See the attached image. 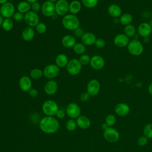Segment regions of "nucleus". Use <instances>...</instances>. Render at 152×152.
<instances>
[{
  "label": "nucleus",
  "instance_id": "1",
  "mask_svg": "<svg viewBox=\"0 0 152 152\" xmlns=\"http://www.w3.org/2000/svg\"><path fill=\"white\" fill-rule=\"evenodd\" d=\"M59 123L53 116H46L41 119L39 122V128L44 133L51 134L55 133L59 129Z\"/></svg>",
  "mask_w": 152,
  "mask_h": 152
},
{
  "label": "nucleus",
  "instance_id": "2",
  "mask_svg": "<svg viewBox=\"0 0 152 152\" xmlns=\"http://www.w3.org/2000/svg\"><path fill=\"white\" fill-rule=\"evenodd\" d=\"M62 24L63 27L70 31H74L80 27V21L76 15L72 14H67L62 17Z\"/></svg>",
  "mask_w": 152,
  "mask_h": 152
},
{
  "label": "nucleus",
  "instance_id": "3",
  "mask_svg": "<svg viewBox=\"0 0 152 152\" xmlns=\"http://www.w3.org/2000/svg\"><path fill=\"white\" fill-rule=\"evenodd\" d=\"M128 52L132 56H137L141 55L144 51V46L138 39H133L131 40L127 46Z\"/></svg>",
  "mask_w": 152,
  "mask_h": 152
},
{
  "label": "nucleus",
  "instance_id": "4",
  "mask_svg": "<svg viewBox=\"0 0 152 152\" xmlns=\"http://www.w3.org/2000/svg\"><path fill=\"white\" fill-rule=\"evenodd\" d=\"M42 111L46 116H53L56 115L59 109V107L56 102L53 100H47L45 101L42 106Z\"/></svg>",
  "mask_w": 152,
  "mask_h": 152
},
{
  "label": "nucleus",
  "instance_id": "5",
  "mask_svg": "<svg viewBox=\"0 0 152 152\" xmlns=\"http://www.w3.org/2000/svg\"><path fill=\"white\" fill-rule=\"evenodd\" d=\"M83 65L79 61L78 59L72 58L69 60L66 66V69L68 74L71 75H77L81 71Z\"/></svg>",
  "mask_w": 152,
  "mask_h": 152
},
{
  "label": "nucleus",
  "instance_id": "6",
  "mask_svg": "<svg viewBox=\"0 0 152 152\" xmlns=\"http://www.w3.org/2000/svg\"><path fill=\"white\" fill-rule=\"evenodd\" d=\"M43 72L46 78L52 80L59 74L60 68L56 64H49L44 68Z\"/></svg>",
  "mask_w": 152,
  "mask_h": 152
},
{
  "label": "nucleus",
  "instance_id": "7",
  "mask_svg": "<svg viewBox=\"0 0 152 152\" xmlns=\"http://www.w3.org/2000/svg\"><path fill=\"white\" fill-rule=\"evenodd\" d=\"M103 137L106 141L109 142H115L119 139L120 135L118 130L112 128L108 127L104 130Z\"/></svg>",
  "mask_w": 152,
  "mask_h": 152
},
{
  "label": "nucleus",
  "instance_id": "8",
  "mask_svg": "<svg viewBox=\"0 0 152 152\" xmlns=\"http://www.w3.org/2000/svg\"><path fill=\"white\" fill-rule=\"evenodd\" d=\"M15 12V7L10 2H7L0 7V14L4 18H11Z\"/></svg>",
  "mask_w": 152,
  "mask_h": 152
},
{
  "label": "nucleus",
  "instance_id": "9",
  "mask_svg": "<svg viewBox=\"0 0 152 152\" xmlns=\"http://www.w3.org/2000/svg\"><path fill=\"white\" fill-rule=\"evenodd\" d=\"M24 21L28 26L33 27L40 22V18L37 12L31 10L24 14Z\"/></svg>",
  "mask_w": 152,
  "mask_h": 152
},
{
  "label": "nucleus",
  "instance_id": "10",
  "mask_svg": "<svg viewBox=\"0 0 152 152\" xmlns=\"http://www.w3.org/2000/svg\"><path fill=\"white\" fill-rule=\"evenodd\" d=\"M55 13L59 16H64L69 12V2L67 0H58L55 4Z\"/></svg>",
  "mask_w": 152,
  "mask_h": 152
},
{
  "label": "nucleus",
  "instance_id": "11",
  "mask_svg": "<svg viewBox=\"0 0 152 152\" xmlns=\"http://www.w3.org/2000/svg\"><path fill=\"white\" fill-rule=\"evenodd\" d=\"M81 109L78 104L75 103L68 104L66 107V114L71 119H77L80 116Z\"/></svg>",
  "mask_w": 152,
  "mask_h": 152
},
{
  "label": "nucleus",
  "instance_id": "12",
  "mask_svg": "<svg viewBox=\"0 0 152 152\" xmlns=\"http://www.w3.org/2000/svg\"><path fill=\"white\" fill-rule=\"evenodd\" d=\"M41 11L45 17H52L56 14L55 3L48 1H45L42 5Z\"/></svg>",
  "mask_w": 152,
  "mask_h": 152
},
{
  "label": "nucleus",
  "instance_id": "13",
  "mask_svg": "<svg viewBox=\"0 0 152 152\" xmlns=\"http://www.w3.org/2000/svg\"><path fill=\"white\" fill-rule=\"evenodd\" d=\"M100 90V82L96 79L90 80L87 85V91L91 96L97 95Z\"/></svg>",
  "mask_w": 152,
  "mask_h": 152
},
{
  "label": "nucleus",
  "instance_id": "14",
  "mask_svg": "<svg viewBox=\"0 0 152 152\" xmlns=\"http://www.w3.org/2000/svg\"><path fill=\"white\" fill-rule=\"evenodd\" d=\"M89 64L93 69L95 70H100L104 67L105 61L102 56L95 55L91 58Z\"/></svg>",
  "mask_w": 152,
  "mask_h": 152
},
{
  "label": "nucleus",
  "instance_id": "15",
  "mask_svg": "<svg viewBox=\"0 0 152 152\" xmlns=\"http://www.w3.org/2000/svg\"><path fill=\"white\" fill-rule=\"evenodd\" d=\"M129 41V38L124 33L118 34L113 39L114 45L118 48L127 47Z\"/></svg>",
  "mask_w": 152,
  "mask_h": 152
},
{
  "label": "nucleus",
  "instance_id": "16",
  "mask_svg": "<svg viewBox=\"0 0 152 152\" xmlns=\"http://www.w3.org/2000/svg\"><path fill=\"white\" fill-rule=\"evenodd\" d=\"M138 34L142 37H149L152 32V28L149 23L147 22H142L140 24L137 29Z\"/></svg>",
  "mask_w": 152,
  "mask_h": 152
},
{
  "label": "nucleus",
  "instance_id": "17",
  "mask_svg": "<svg viewBox=\"0 0 152 152\" xmlns=\"http://www.w3.org/2000/svg\"><path fill=\"white\" fill-rule=\"evenodd\" d=\"M18 85L22 91L28 92L32 88V81L31 78L27 75L21 77L18 81Z\"/></svg>",
  "mask_w": 152,
  "mask_h": 152
},
{
  "label": "nucleus",
  "instance_id": "18",
  "mask_svg": "<svg viewBox=\"0 0 152 152\" xmlns=\"http://www.w3.org/2000/svg\"><path fill=\"white\" fill-rule=\"evenodd\" d=\"M58 89V84L53 80H49L44 86V91L48 95L55 94Z\"/></svg>",
  "mask_w": 152,
  "mask_h": 152
},
{
  "label": "nucleus",
  "instance_id": "19",
  "mask_svg": "<svg viewBox=\"0 0 152 152\" xmlns=\"http://www.w3.org/2000/svg\"><path fill=\"white\" fill-rule=\"evenodd\" d=\"M115 112L119 116H125L129 114L130 112L129 106L125 103H118L114 109Z\"/></svg>",
  "mask_w": 152,
  "mask_h": 152
},
{
  "label": "nucleus",
  "instance_id": "20",
  "mask_svg": "<svg viewBox=\"0 0 152 152\" xmlns=\"http://www.w3.org/2000/svg\"><path fill=\"white\" fill-rule=\"evenodd\" d=\"M107 12L112 18H118L122 15V9L118 5L112 4L107 8Z\"/></svg>",
  "mask_w": 152,
  "mask_h": 152
},
{
  "label": "nucleus",
  "instance_id": "21",
  "mask_svg": "<svg viewBox=\"0 0 152 152\" xmlns=\"http://www.w3.org/2000/svg\"><path fill=\"white\" fill-rule=\"evenodd\" d=\"M96 37L94 34L91 32H86L81 37V42L86 46H91L94 45L96 40Z\"/></svg>",
  "mask_w": 152,
  "mask_h": 152
},
{
  "label": "nucleus",
  "instance_id": "22",
  "mask_svg": "<svg viewBox=\"0 0 152 152\" xmlns=\"http://www.w3.org/2000/svg\"><path fill=\"white\" fill-rule=\"evenodd\" d=\"M75 37L71 34H66L62 37L61 39L62 45L66 48H71L76 43Z\"/></svg>",
  "mask_w": 152,
  "mask_h": 152
},
{
  "label": "nucleus",
  "instance_id": "23",
  "mask_svg": "<svg viewBox=\"0 0 152 152\" xmlns=\"http://www.w3.org/2000/svg\"><path fill=\"white\" fill-rule=\"evenodd\" d=\"M77 126L82 129H88L91 125L90 119L84 115H80L76 119Z\"/></svg>",
  "mask_w": 152,
  "mask_h": 152
},
{
  "label": "nucleus",
  "instance_id": "24",
  "mask_svg": "<svg viewBox=\"0 0 152 152\" xmlns=\"http://www.w3.org/2000/svg\"><path fill=\"white\" fill-rule=\"evenodd\" d=\"M35 35V31L33 27L27 26L25 27L21 32V37L26 42H30L33 39Z\"/></svg>",
  "mask_w": 152,
  "mask_h": 152
},
{
  "label": "nucleus",
  "instance_id": "25",
  "mask_svg": "<svg viewBox=\"0 0 152 152\" xmlns=\"http://www.w3.org/2000/svg\"><path fill=\"white\" fill-rule=\"evenodd\" d=\"M82 8V4L78 0H73L69 3V12L70 14L76 15L78 14Z\"/></svg>",
  "mask_w": 152,
  "mask_h": 152
},
{
  "label": "nucleus",
  "instance_id": "26",
  "mask_svg": "<svg viewBox=\"0 0 152 152\" xmlns=\"http://www.w3.org/2000/svg\"><path fill=\"white\" fill-rule=\"evenodd\" d=\"M69 59L67 56L64 53L58 54L55 58V64L60 68L66 66Z\"/></svg>",
  "mask_w": 152,
  "mask_h": 152
},
{
  "label": "nucleus",
  "instance_id": "27",
  "mask_svg": "<svg viewBox=\"0 0 152 152\" xmlns=\"http://www.w3.org/2000/svg\"><path fill=\"white\" fill-rule=\"evenodd\" d=\"M17 11L25 14L31 11V4H30L26 0L20 1L18 3L17 5Z\"/></svg>",
  "mask_w": 152,
  "mask_h": 152
},
{
  "label": "nucleus",
  "instance_id": "28",
  "mask_svg": "<svg viewBox=\"0 0 152 152\" xmlns=\"http://www.w3.org/2000/svg\"><path fill=\"white\" fill-rule=\"evenodd\" d=\"M119 20V23L122 25L125 26L131 24V23L133 21V17L131 14L126 12V13H124L120 16Z\"/></svg>",
  "mask_w": 152,
  "mask_h": 152
},
{
  "label": "nucleus",
  "instance_id": "29",
  "mask_svg": "<svg viewBox=\"0 0 152 152\" xmlns=\"http://www.w3.org/2000/svg\"><path fill=\"white\" fill-rule=\"evenodd\" d=\"M136 31L137 30H136L135 27L131 24L125 26L124 28V34L126 36H127L129 38L134 37L135 35L136 34Z\"/></svg>",
  "mask_w": 152,
  "mask_h": 152
},
{
  "label": "nucleus",
  "instance_id": "30",
  "mask_svg": "<svg viewBox=\"0 0 152 152\" xmlns=\"http://www.w3.org/2000/svg\"><path fill=\"white\" fill-rule=\"evenodd\" d=\"M73 51L77 55H83L85 53L86 50V45H84L82 42H78L75 44L72 48Z\"/></svg>",
  "mask_w": 152,
  "mask_h": 152
},
{
  "label": "nucleus",
  "instance_id": "31",
  "mask_svg": "<svg viewBox=\"0 0 152 152\" xmlns=\"http://www.w3.org/2000/svg\"><path fill=\"white\" fill-rule=\"evenodd\" d=\"M1 27L4 31H10L14 27V22L11 18H4Z\"/></svg>",
  "mask_w": 152,
  "mask_h": 152
},
{
  "label": "nucleus",
  "instance_id": "32",
  "mask_svg": "<svg viewBox=\"0 0 152 152\" xmlns=\"http://www.w3.org/2000/svg\"><path fill=\"white\" fill-rule=\"evenodd\" d=\"M43 75V71L39 68H33L30 72V77L34 80H39Z\"/></svg>",
  "mask_w": 152,
  "mask_h": 152
},
{
  "label": "nucleus",
  "instance_id": "33",
  "mask_svg": "<svg viewBox=\"0 0 152 152\" xmlns=\"http://www.w3.org/2000/svg\"><path fill=\"white\" fill-rule=\"evenodd\" d=\"M77 126L76 121L74 119H68L65 123V127L66 129L69 131H74L76 129Z\"/></svg>",
  "mask_w": 152,
  "mask_h": 152
},
{
  "label": "nucleus",
  "instance_id": "34",
  "mask_svg": "<svg viewBox=\"0 0 152 152\" xmlns=\"http://www.w3.org/2000/svg\"><path fill=\"white\" fill-rule=\"evenodd\" d=\"M99 0H81V4L87 8H93L98 4Z\"/></svg>",
  "mask_w": 152,
  "mask_h": 152
},
{
  "label": "nucleus",
  "instance_id": "35",
  "mask_svg": "<svg viewBox=\"0 0 152 152\" xmlns=\"http://www.w3.org/2000/svg\"><path fill=\"white\" fill-rule=\"evenodd\" d=\"M143 133L148 139L152 138V124H147L143 129Z\"/></svg>",
  "mask_w": 152,
  "mask_h": 152
},
{
  "label": "nucleus",
  "instance_id": "36",
  "mask_svg": "<svg viewBox=\"0 0 152 152\" xmlns=\"http://www.w3.org/2000/svg\"><path fill=\"white\" fill-rule=\"evenodd\" d=\"M116 122V117L113 114H109L105 118V123L109 127H112Z\"/></svg>",
  "mask_w": 152,
  "mask_h": 152
},
{
  "label": "nucleus",
  "instance_id": "37",
  "mask_svg": "<svg viewBox=\"0 0 152 152\" xmlns=\"http://www.w3.org/2000/svg\"><path fill=\"white\" fill-rule=\"evenodd\" d=\"M90 59H91L90 56L88 55L85 54V53L81 55L78 59L79 61L80 62V63L83 66L87 65L88 64H89L90 62Z\"/></svg>",
  "mask_w": 152,
  "mask_h": 152
},
{
  "label": "nucleus",
  "instance_id": "38",
  "mask_svg": "<svg viewBox=\"0 0 152 152\" xmlns=\"http://www.w3.org/2000/svg\"><path fill=\"white\" fill-rule=\"evenodd\" d=\"M36 31L39 34H44L47 30L46 25L43 22H39L36 26Z\"/></svg>",
  "mask_w": 152,
  "mask_h": 152
},
{
  "label": "nucleus",
  "instance_id": "39",
  "mask_svg": "<svg viewBox=\"0 0 152 152\" xmlns=\"http://www.w3.org/2000/svg\"><path fill=\"white\" fill-rule=\"evenodd\" d=\"M94 45L96 48L101 49V48H103L105 46L106 42L102 38H97V39H96V40L95 41Z\"/></svg>",
  "mask_w": 152,
  "mask_h": 152
},
{
  "label": "nucleus",
  "instance_id": "40",
  "mask_svg": "<svg viewBox=\"0 0 152 152\" xmlns=\"http://www.w3.org/2000/svg\"><path fill=\"white\" fill-rule=\"evenodd\" d=\"M24 14H22L18 11L15 12V13L14 14V15L12 16L13 20L17 22L21 21L22 20H24Z\"/></svg>",
  "mask_w": 152,
  "mask_h": 152
},
{
  "label": "nucleus",
  "instance_id": "41",
  "mask_svg": "<svg viewBox=\"0 0 152 152\" xmlns=\"http://www.w3.org/2000/svg\"><path fill=\"white\" fill-rule=\"evenodd\" d=\"M148 142V138L144 136L140 137L137 140V144L140 146H144Z\"/></svg>",
  "mask_w": 152,
  "mask_h": 152
},
{
  "label": "nucleus",
  "instance_id": "42",
  "mask_svg": "<svg viewBox=\"0 0 152 152\" xmlns=\"http://www.w3.org/2000/svg\"><path fill=\"white\" fill-rule=\"evenodd\" d=\"M41 8L42 5L39 2H38V1L31 4V10L34 12H37L39 11L40 10H41Z\"/></svg>",
  "mask_w": 152,
  "mask_h": 152
},
{
  "label": "nucleus",
  "instance_id": "43",
  "mask_svg": "<svg viewBox=\"0 0 152 152\" xmlns=\"http://www.w3.org/2000/svg\"><path fill=\"white\" fill-rule=\"evenodd\" d=\"M84 33V30L80 27H78L77 28H76L75 30H74V37H78V38H81Z\"/></svg>",
  "mask_w": 152,
  "mask_h": 152
},
{
  "label": "nucleus",
  "instance_id": "44",
  "mask_svg": "<svg viewBox=\"0 0 152 152\" xmlns=\"http://www.w3.org/2000/svg\"><path fill=\"white\" fill-rule=\"evenodd\" d=\"M90 96H91L88 94V93L87 91H85V92H83L81 93V94L80 96V99L81 101H82V102H87L89 100Z\"/></svg>",
  "mask_w": 152,
  "mask_h": 152
},
{
  "label": "nucleus",
  "instance_id": "45",
  "mask_svg": "<svg viewBox=\"0 0 152 152\" xmlns=\"http://www.w3.org/2000/svg\"><path fill=\"white\" fill-rule=\"evenodd\" d=\"M28 94L30 97H33V98H36L39 95V92L37 91V90H36V88H31L28 91Z\"/></svg>",
  "mask_w": 152,
  "mask_h": 152
},
{
  "label": "nucleus",
  "instance_id": "46",
  "mask_svg": "<svg viewBox=\"0 0 152 152\" xmlns=\"http://www.w3.org/2000/svg\"><path fill=\"white\" fill-rule=\"evenodd\" d=\"M55 115L58 119H63L65 116V112L62 109H59Z\"/></svg>",
  "mask_w": 152,
  "mask_h": 152
},
{
  "label": "nucleus",
  "instance_id": "47",
  "mask_svg": "<svg viewBox=\"0 0 152 152\" xmlns=\"http://www.w3.org/2000/svg\"><path fill=\"white\" fill-rule=\"evenodd\" d=\"M148 91L152 96V83H151L148 86Z\"/></svg>",
  "mask_w": 152,
  "mask_h": 152
},
{
  "label": "nucleus",
  "instance_id": "48",
  "mask_svg": "<svg viewBox=\"0 0 152 152\" xmlns=\"http://www.w3.org/2000/svg\"><path fill=\"white\" fill-rule=\"evenodd\" d=\"M108 127H109V126H108V125L104 122V123H103L102 125V129H103V130H105L106 129H107Z\"/></svg>",
  "mask_w": 152,
  "mask_h": 152
},
{
  "label": "nucleus",
  "instance_id": "49",
  "mask_svg": "<svg viewBox=\"0 0 152 152\" xmlns=\"http://www.w3.org/2000/svg\"><path fill=\"white\" fill-rule=\"evenodd\" d=\"M143 39H144L143 42H144V43H148V42H150L149 37H144V38H143Z\"/></svg>",
  "mask_w": 152,
  "mask_h": 152
},
{
  "label": "nucleus",
  "instance_id": "50",
  "mask_svg": "<svg viewBox=\"0 0 152 152\" xmlns=\"http://www.w3.org/2000/svg\"><path fill=\"white\" fill-rule=\"evenodd\" d=\"M4 18L2 17V16L0 14V27L2 26V23H3V21H4Z\"/></svg>",
  "mask_w": 152,
  "mask_h": 152
},
{
  "label": "nucleus",
  "instance_id": "51",
  "mask_svg": "<svg viewBox=\"0 0 152 152\" xmlns=\"http://www.w3.org/2000/svg\"><path fill=\"white\" fill-rule=\"evenodd\" d=\"M8 2V0H0V5H2Z\"/></svg>",
  "mask_w": 152,
  "mask_h": 152
},
{
  "label": "nucleus",
  "instance_id": "52",
  "mask_svg": "<svg viewBox=\"0 0 152 152\" xmlns=\"http://www.w3.org/2000/svg\"><path fill=\"white\" fill-rule=\"evenodd\" d=\"M26 1H27L28 2H29L30 4H32V3H34V2H37L38 0H26Z\"/></svg>",
  "mask_w": 152,
  "mask_h": 152
},
{
  "label": "nucleus",
  "instance_id": "53",
  "mask_svg": "<svg viewBox=\"0 0 152 152\" xmlns=\"http://www.w3.org/2000/svg\"><path fill=\"white\" fill-rule=\"evenodd\" d=\"M48 1H50V2H52L53 3H56L58 0H47Z\"/></svg>",
  "mask_w": 152,
  "mask_h": 152
},
{
  "label": "nucleus",
  "instance_id": "54",
  "mask_svg": "<svg viewBox=\"0 0 152 152\" xmlns=\"http://www.w3.org/2000/svg\"><path fill=\"white\" fill-rule=\"evenodd\" d=\"M149 23H150V26H151V28H152V18L151 19L150 22Z\"/></svg>",
  "mask_w": 152,
  "mask_h": 152
}]
</instances>
